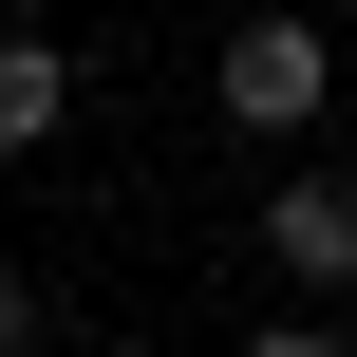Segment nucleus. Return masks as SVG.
I'll list each match as a JSON object with an SVG mask.
<instances>
[{
	"label": "nucleus",
	"mask_w": 357,
	"mask_h": 357,
	"mask_svg": "<svg viewBox=\"0 0 357 357\" xmlns=\"http://www.w3.org/2000/svg\"><path fill=\"white\" fill-rule=\"evenodd\" d=\"M0 357H38V282H19V264H0Z\"/></svg>",
	"instance_id": "obj_4"
},
{
	"label": "nucleus",
	"mask_w": 357,
	"mask_h": 357,
	"mask_svg": "<svg viewBox=\"0 0 357 357\" xmlns=\"http://www.w3.org/2000/svg\"><path fill=\"white\" fill-rule=\"evenodd\" d=\"M56 113H75V56H56V38H0V169L56 151Z\"/></svg>",
	"instance_id": "obj_3"
},
{
	"label": "nucleus",
	"mask_w": 357,
	"mask_h": 357,
	"mask_svg": "<svg viewBox=\"0 0 357 357\" xmlns=\"http://www.w3.org/2000/svg\"><path fill=\"white\" fill-rule=\"evenodd\" d=\"M264 282H282V301H339L357 282V188L339 169H301V188L264 207Z\"/></svg>",
	"instance_id": "obj_2"
},
{
	"label": "nucleus",
	"mask_w": 357,
	"mask_h": 357,
	"mask_svg": "<svg viewBox=\"0 0 357 357\" xmlns=\"http://www.w3.org/2000/svg\"><path fill=\"white\" fill-rule=\"evenodd\" d=\"M245 357H339V320H282V339H245Z\"/></svg>",
	"instance_id": "obj_5"
},
{
	"label": "nucleus",
	"mask_w": 357,
	"mask_h": 357,
	"mask_svg": "<svg viewBox=\"0 0 357 357\" xmlns=\"http://www.w3.org/2000/svg\"><path fill=\"white\" fill-rule=\"evenodd\" d=\"M320 94H339V75H320V19L264 0V19L226 38V113H245V132H320Z\"/></svg>",
	"instance_id": "obj_1"
}]
</instances>
